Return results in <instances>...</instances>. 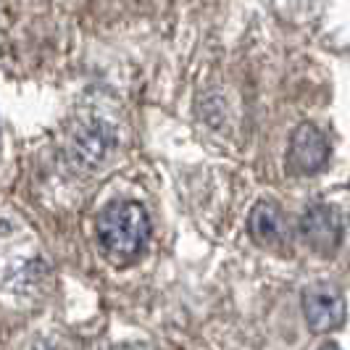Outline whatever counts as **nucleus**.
Wrapping results in <instances>:
<instances>
[{"instance_id":"1","label":"nucleus","mask_w":350,"mask_h":350,"mask_svg":"<svg viewBox=\"0 0 350 350\" xmlns=\"http://www.w3.org/2000/svg\"><path fill=\"white\" fill-rule=\"evenodd\" d=\"M150 234V221L140 203L124 200L103 211L98 221V237L103 250L119 263H132L140 258L142 247Z\"/></svg>"},{"instance_id":"2","label":"nucleus","mask_w":350,"mask_h":350,"mask_svg":"<svg viewBox=\"0 0 350 350\" xmlns=\"http://www.w3.org/2000/svg\"><path fill=\"white\" fill-rule=\"evenodd\" d=\"M303 314L314 332H332L345 321V298L334 284H311L303 293Z\"/></svg>"},{"instance_id":"3","label":"nucleus","mask_w":350,"mask_h":350,"mask_svg":"<svg viewBox=\"0 0 350 350\" xmlns=\"http://www.w3.org/2000/svg\"><path fill=\"white\" fill-rule=\"evenodd\" d=\"M327 158H329V145H327L324 132L308 122L300 124L290 137V156H287L290 169L303 176L316 174L324 169Z\"/></svg>"},{"instance_id":"4","label":"nucleus","mask_w":350,"mask_h":350,"mask_svg":"<svg viewBox=\"0 0 350 350\" xmlns=\"http://www.w3.org/2000/svg\"><path fill=\"white\" fill-rule=\"evenodd\" d=\"M300 234L311 250L332 256L342 237V224L337 211L329 206H311L300 219Z\"/></svg>"},{"instance_id":"5","label":"nucleus","mask_w":350,"mask_h":350,"mask_svg":"<svg viewBox=\"0 0 350 350\" xmlns=\"http://www.w3.org/2000/svg\"><path fill=\"white\" fill-rule=\"evenodd\" d=\"M247 229L253 234L256 243L269 247H280L287 243L290 237V227H287V219L274 203H258L256 208L250 211V219H247Z\"/></svg>"},{"instance_id":"6","label":"nucleus","mask_w":350,"mask_h":350,"mask_svg":"<svg viewBox=\"0 0 350 350\" xmlns=\"http://www.w3.org/2000/svg\"><path fill=\"white\" fill-rule=\"evenodd\" d=\"M319 350H340V348H337V345H332V342H329V345H324V348H319Z\"/></svg>"}]
</instances>
